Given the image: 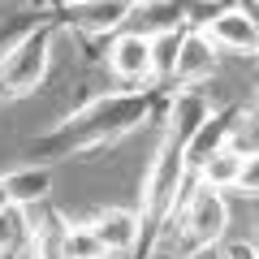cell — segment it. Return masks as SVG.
Here are the masks:
<instances>
[{
	"instance_id": "1",
	"label": "cell",
	"mask_w": 259,
	"mask_h": 259,
	"mask_svg": "<svg viewBox=\"0 0 259 259\" xmlns=\"http://www.w3.org/2000/svg\"><path fill=\"white\" fill-rule=\"evenodd\" d=\"M177 87H117L104 91L95 100H87L82 108H74L69 117H61L48 134L30 139L26 156L30 164H56V160H87L100 156L104 147L121 143L125 134L143 130L147 121L164 117L168 100Z\"/></svg>"
},
{
	"instance_id": "16",
	"label": "cell",
	"mask_w": 259,
	"mask_h": 259,
	"mask_svg": "<svg viewBox=\"0 0 259 259\" xmlns=\"http://www.w3.org/2000/svg\"><path fill=\"white\" fill-rule=\"evenodd\" d=\"M233 194L259 199V156L255 151H246V160H242V173H238V182H233Z\"/></svg>"
},
{
	"instance_id": "9",
	"label": "cell",
	"mask_w": 259,
	"mask_h": 259,
	"mask_svg": "<svg viewBox=\"0 0 259 259\" xmlns=\"http://www.w3.org/2000/svg\"><path fill=\"white\" fill-rule=\"evenodd\" d=\"M221 52L207 44V35L199 26L182 30V44H177V61H173V87H199L216 74Z\"/></svg>"
},
{
	"instance_id": "5",
	"label": "cell",
	"mask_w": 259,
	"mask_h": 259,
	"mask_svg": "<svg viewBox=\"0 0 259 259\" xmlns=\"http://www.w3.org/2000/svg\"><path fill=\"white\" fill-rule=\"evenodd\" d=\"M100 56L121 87H151V35L125 26L117 35H108Z\"/></svg>"
},
{
	"instance_id": "4",
	"label": "cell",
	"mask_w": 259,
	"mask_h": 259,
	"mask_svg": "<svg viewBox=\"0 0 259 259\" xmlns=\"http://www.w3.org/2000/svg\"><path fill=\"white\" fill-rule=\"evenodd\" d=\"M44 9L61 22V30H74L78 39H95V35L108 39L130 26L139 0H52Z\"/></svg>"
},
{
	"instance_id": "3",
	"label": "cell",
	"mask_w": 259,
	"mask_h": 259,
	"mask_svg": "<svg viewBox=\"0 0 259 259\" xmlns=\"http://www.w3.org/2000/svg\"><path fill=\"white\" fill-rule=\"evenodd\" d=\"M168 229L177 238V259H199L203 250L221 246L225 233H229V199L221 190H207V186L194 182Z\"/></svg>"
},
{
	"instance_id": "12",
	"label": "cell",
	"mask_w": 259,
	"mask_h": 259,
	"mask_svg": "<svg viewBox=\"0 0 259 259\" xmlns=\"http://www.w3.org/2000/svg\"><path fill=\"white\" fill-rule=\"evenodd\" d=\"M242 160H246V151L233 143V147H225V151H216L212 160H207L199 173H194V182L199 186H207V190H233V182H238V173H242Z\"/></svg>"
},
{
	"instance_id": "17",
	"label": "cell",
	"mask_w": 259,
	"mask_h": 259,
	"mask_svg": "<svg viewBox=\"0 0 259 259\" xmlns=\"http://www.w3.org/2000/svg\"><path fill=\"white\" fill-rule=\"evenodd\" d=\"M238 147H242V151H255V156H259V104H255V108H246V117H242Z\"/></svg>"
},
{
	"instance_id": "11",
	"label": "cell",
	"mask_w": 259,
	"mask_h": 259,
	"mask_svg": "<svg viewBox=\"0 0 259 259\" xmlns=\"http://www.w3.org/2000/svg\"><path fill=\"white\" fill-rule=\"evenodd\" d=\"M65 233H69V221H65L56 207H52V212L30 216V246H26V255L30 259H61Z\"/></svg>"
},
{
	"instance_id": "7",
	"label": "cell",
	"mask_w": 259,
	"mask_h": 259,
	"mask_svg": "<svg viewBox=\"0 0 259 259\" xmlns=\"http://www.w3.org/2000/svg\"><path fill=\"white\" fill-rule=\"evenodd\" d=\"M87 225H91V233L100 238V246H104L108 259H134L143 250V216H139V207H104V212H95Z\"/></svg>"
},
{
	"instance_id": "15",
	"label": "cell",
	"mask_w": 259,
	"mask_h": 259,
	"mask_svg": "<svg viewBox=\"0 0 259 259\" xmlns=\"http://www.w3.org/2000/svg\"><path fill=\"white\" fill-rule=\"evenodd\" d=\"M35 22H39V9H35V13H18V18H9V22H0V56L9 52V48L18 44V39L26 35Z\"/></svg>"
},
{
	"instance_id": "13",
	"label": "cell",
	"mask_w": 259,
	"mask_h": 259,
	"mask_svg": "<svg viewBox=\"0 0 259 259\" xmlns=\"http://www.w3.org/2000/svg\"><path fill=\"white\" fill-rule=\"evenodd\" d=\"M30 246V207L0 203V259H13Z\"/></svg>"
},
{
	"instance_id": "2",
	"label": "cell",
	"mask_w": 259,
	"mask_h": 259,
	"mask_svg": "<svg viewBox=\"0 0 259 259\" xmlns=\"http://www.w3.org/2000/svg\"><path fill=\"white\" fill-rule=\"evenodd\" d=\"M61 35V22L48 9H39V22L0 56V104L26 100L44 87L48 69H52V44Z\"/></svg>"
},
{
	"instance_id": "8",
	"label": "cell",
	"mask_w": 259,
	"mask_h": 259,
	"mask_svg": "<svg viewBox=\"0 0 259 259\" xmlns=\"http://www.w3.org/2000/svg\"><path fill=\"white\" fill-rule=\"evenodd\" d=\"M199 30H203L207 44H212L216 52H225V56H259L255 22L246 18V9H242L238 0H233V5H225V9H216Z\"/></svg>"
},
{
	"instance_id": "10",
	"label": "cell",
	"mask_w": 259,
	"mask_h": 259,
	"mask_svg": "<svg viewBox=\"0 0 259 259\" xmlns=\"http://www.w3.org/2000/svg\"><path fill=\"white\" fill-rule=\"evenodd\" d=\"M48 190H52V164H22L0 177V194L13 207H35Z\"/></svg>"
},
{
	"instance_id": "6",
	"label": "cell",
	"mask_w": 259,
	"mask_h": 259,
	"mask_svg": "<svg viewBox=\"0 0 259 259\" xmlns=\"http://www.w3.org/2000/svg\"><path fill=\"white\" fill-rule=\"evenodd\" d=\"M242 117H246V104H229V108H212L203 117V125L194 130L190 147H186V173H199L216 151L233 147L238 143V130H242Z\"/></svg>"
},
{
	"instance_id": "14",
	"label": "cell",
	"mask_w": 259,
	"mask_h": 259,
	"mask_svg": "<svg viewBox=\"0 0 259 259\" xmlns=\"http://www.w3.org/2000/svg\"><path fill=\"white\" fill-rule=\"evenodd\" d=\"M61 259H108L100 246V238L91 233V225H69V233H65V246H61Z\"/></svg>"
}]
</instances>
